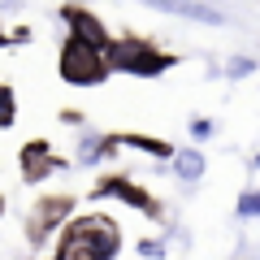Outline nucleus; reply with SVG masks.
Segmentation results:
<instances>
[{"label":"nucleus","mask_w":260,"mask_h":260,"mask_svg":"<svg viewBox=\"0 0 260 260\" xmlns=\"http://www.w3.org/2000/svg\"><path fill=\"white\" fill-rule=\"evenodd\" d=\"M121 247V234L109 217H78L65 225L56 260H113Z\"/></svg>","instance_id":"1"},{"label":"nucleus","mask_w":260,"mask_h":260,"mask_svg":"<svg viewBox=\"0 0 260 260\" xmlns=\"http://www.w3.org/2000/svg\"><path fill=\"white\" fill-rule=\"evenodd\" d=\"M109 65L121 70V74H135V78H156V74H165L169 65H174V56L160 52L148 39H113Z\"/></svg>","instance_id":"2"},{"label":"nucleus","mask_w":260,"mask_h":260,"mask_svg":"<svg viewBox=\"0 0 260 260\" xmlns=\"http://www.w3.org/2000/svg\"><path fill=\"white\" fill-rule=\"evenodd\" d=\"M109 52H100V48H91V44H83V39H65V48H61V78L65 83H74V87H95V83H104L109 78Z\"/></svg>","instance_id":"3"},{"label":"nucleus","mask_w":260,"mask_h":260,"mask_svg":"<svg viewBox=\"0 0 260 260\" xmlns=\"http://www.w3.org/2000/svg\"><path fill=\"white\" fill-rule=\"evenodd\" d=\"M61 22H65V30H70L74 39H83V44L100 48V52H109V48H113V39H109V30H104V22L95 18L91 9H83V5H65V9H61Z\"/></svg>","instance_id":"4"},{"label":"nucleus","mask_w":260,"mask_h":260,"mask_svg":"<svg viewBox=\"0 0 260 260\" xmlns=\"http://www.w3.org/2000/svg\"><path fill=\"white\" fill-rule=\"evenodd\" d=\"M143 5H152L160 13H174V18H186V22H208V26H221L225 22V13L204 5V0H143Z\"/></svg>","instance_id":"5"},{"label":"nucleus","mask_w":260,"mask_h":260,"mask_svg":"<svg viewBox=\"0 0 260 260\" xmlns=\"http://www.w3.org/2000/svg\"><path fill=\"white\" fill-rule=\"evenodd\" d=\"M100 195H113V200H121V204H130V208H143V213H156V204H152L139 186H130L126 178H104V182L95 186V200H100Z\"/></svg>","instance_id":"6"},{"label":"nucleus","mask_w":260,"mask_h":260,"mask_svg":"<svg viewBox=\"0 0 260 260\" xmlns=\"http://www.w3.org/2000/svg\"><path fill=\"white\" fill-rule=\"evenodd\" d=\"M56 165H61V160L48 152L44 139H35V143H26V148H22V169H26L30 178H44L48 169H56Z\"/></svg>","instance_id":"7"},{"label":"nucleus","mask_w":260,"mask_h":260,"mask_svg":"<svg viewBox=\"0 0 260 260\" xmlns=\"http://www.w3.org/2000/svg\"><path fill=\"white\" fill-rule=\"evenodd\" d=\"M174 174H178V182H200L204 178V152L200 148H182V152H174Z\"/></svg>","instance_id":"8"},{"label":"nucleus","mask_w":260,"mask_h":260,"mask_svg":"<svg viewBox=\"0 0 260 260\" xmlns=\"http://www.w3.org/2000/svg\"><path fill=\"white\" fill-rule=\"evenodd\" d=\"M113 143L139 148V152H148V156H156V160H174V152H178V148H169L165 139H152V135H113Z\"/></svg>","instance_id":"9"},{"label":"nucleus","mask_w":260,"mask_h":260,"mask_svg":"<svg viewBox=\"0 0 260 260\" xmlns=\"http://www.w3.org/2000/svg\"><path fill=\"white\" fill-rule=\"evenodd\" d=\"M61 213H70V200H44V204L35 208V217H39V221L30 225V234H35V239H44V230L61 221Z\"/></svg>","instance_id":"10"},{"label":"nucleus","mask_w":260,"mask_h":260,"mask_svg":"<svg viewBox=\"0 0 260 260\" xmlns=\"http://www.w3.org/2000/svg\"><path fill=\"white\" fill-rule=\"evenodd\" d=\"M109 152H113V135H109V139H95V135H87V139H83V152H78V160H83V165H91V160L109 156Z\"/></svg>","instance_id":"11"},{"label":"nucleus","mask_w":260,"mask_h":260,"mask_svg":"<svg viewBox=\"0 0 260 260\" xmlns=\"http://www.w3.org/2000/svg\"><path fill=\"white\" fill-rule=\"evenodd\" d=\"M13 121H18V95H13V87L0 83V130H9Z\"/></svg>","instance_id":"12"},{"label":"nucleus","mask_w":260,"mask_h":260,"mask_svg":"<svg viewBox=\"0 0 260 260\" xmlns=\"http://www.w3.org/2000/svg\"><path fill=\"white\" fill-rule=\"evenodd\" d=\"M247 74H256V61L251 56H230L225 61V78H247Z\"/></svg>","instance_id":"13"},{"label":"nucleus","mask_w":260,"mask_h":260,"mask_svg":"<svg viewBox=\"0 0 260 260\" xmlns=\"http://www.w3.org/2000/svg\"><path fill=\"white\" fill-rule=\"evenodd\" d=\"M239 217H260V191L239 195Z\"/></svg>","instance_id":"14"},{"label":"nucleus","mask_w":260,"mask_h":260,"mask_svg":"<svg viewBox=\"0 0 260 260\" xmlns=\"http://www.w3.org/2000/svg\"><path fill=\"white\" fill-rule=\"evenodd\" d=\"M208 135H213V121H208V117H195V121H191V139H195V143H204Z\"/></svg>","instance_id":"15"},{"label":"nucleus","mask_w":260,"mask_h":260,"mask_svg":"<svg viewBox=\"0 0 260 260\" xmlns=\"http://www.w3.org/2000/svg\"><path fill=\"white\" fill-rule=\"evenodd\" d=\"M5 44H9V35H5V30H0V48H5Z\"/></svg>","instance_id":"16"},{"label":"nucleus","mask_w":260,"mask_h":260,"mask_svg":"<svg viewBox=\"0 0 260 260\" xmlns=\"http://www.w3.org/2000/svg\"><path fill=\"white\" fill-rule=\"evenodd\" d=\"M256 165H260V156H256Z\"/></svg>","instance_id":"17"}]
</instances>
